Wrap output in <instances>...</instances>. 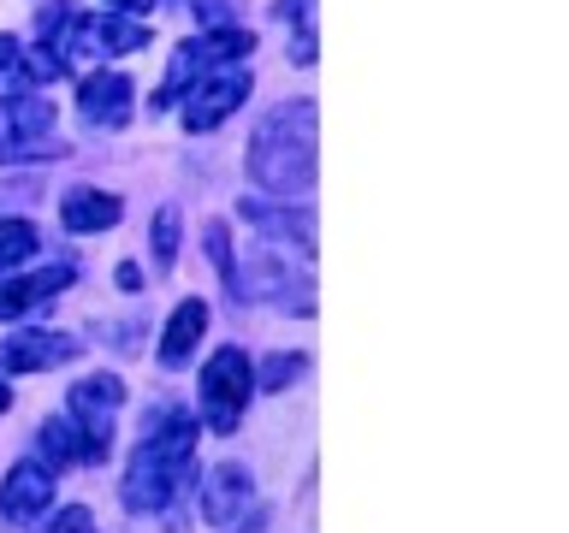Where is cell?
<instances>
[{
    "mask_svg": "<svg viewBox=\"0 0 569 533\" xmlns=\"http://www.w3.org/2000/svg\"><path fill=\"white\" fill-rule=\"evenodd\" d=\"M315 101L273 107L249 137V178L273 195H302L315 184Z\"/></svg>",
    "mask_w": 569,
    "mask_h": 533,
    "instance_id": "6da1fadb",
    "label": "cell"
},
{
    "mask_svg": "<svg viewBox=\"0 0 569 533\" xmlns=\"http://www.w3.org/2000/svg\"><path fill=\"white\" fill-rule=\"evenodd\" d=\"M196 433H202V421L172 415L154 439H142L131 474H124V510H167L178 492L196 486Z\"/></svg>",
    "mask_w": 569,
    "mask_h": 533,
    "instance_id": "7a4b0ae2",
    "label": "cell"
},
{
    "mask_svg": "<svg viewBox=\"0 0 569 533\" xmlns=\"http://www.w3.org/2000/svg\"><path fill=\"white\" fill-rule=\"evenodd\" d=\"M249 391H256L249 355L243 350H213L208 368H202V426H213V433H238V421L249 409Z\"/></svg>",
    "mask_w": 569,
    "mask_h": 533,
    "instance_id": "3957f363",
    "label": "cell"
},
{
    "mask_svg": "<svg viewBox=\"0 0 569 533\" xmlns=\"http://www.w3.org/2000/svg\"><path fill=\"white\" fill-rule=\"evenodd\" d=\"M113 409H119V380L113 373H96V380L71 385V426L83 433V456L101 462L113 451Z\"/></svg>",
    "mask_w": 569,
    "mask_h": 533,
    "instance_id": "277c9868",
    "label": "cell"
},
{
    "mask_svg": "<svg viewBox=\"0 0 569 533\" xmlns=\"http://www.w3.org/2000/svg\"><path fill=\"white\" fill-rule=\"evenodd\" d=\"M48 497H53V469L18 462L7 474V486H0V522H36V515L48 510Z\"/></svg>",
    "mask_w": 569,
    "mask_h": 533,
    "instance_id": "5b68a950",
    "label": "cell"
},
{
    "mask_svg": "<svg viewBox=\"0 0 569 533\" xmlns=\"http://www.w3.org/2000/svg\"><path fill=\"white\" fill-rule=\"evenodd\" d=\"M249 497H256L249 469L243 462H220V469L208 474V486H202V515L213 527H238V510H249Z\"/></svg>",
    "mask_w": 569,
    "mask_h": 533,
    "instance_id": "8992f818",
    "label": "cell"
},
{
    "mask_svg": "<svg viewBox=\"0 0 569 533\" xmlns=\"http://www.w3.org/2000/svg\"><path fill=\"white\" fill-rule=\"evenodd\" d=\"M243 95H249V71H243V66H238V71H220L208 89H196V95H190L184 124H190V131H213V124H220Z\"/></svg>",
    "mask_w": 569,
    "mask_h": 533,
    "instance_id": "52a82bcc",
    "label": "cell"
},
{
    "mask_svg": "<svg viewBox=\"0 0 569 533\" xmlns=\"http://www.w3.org/2000/svg\"><path fill=\"white\" fill-rule=\"evenodd\" d=\"M71 350H78V344L60 338V332H18V338L0 344V368H7V373H42V368H60Z\"/></svg>",
    "mask_w": 569,
    "mask_h": 533,
    "instance_id": "ba28073f",
    "label": "cell"
},
{
    "mask_svg": "<svg viewBox=\"0 0 569 533\" xmlns=\"http://www.w3.org/2000/svg\"><path fill=\"white\" fill-rule=\"evenodd\" d=\"M78 107H83L89 124H124V119H131V78H119V71H96V78H83Z\"/></svg>",
    "mask_w": 569,
    "mask_h": 533,
    "instance_id": "9c48e42d",
    "label": "cell"
},
{
    "mask_svg": "<svg viewBox=\"0 0 569 533\" xmlns=\"http://www.w3.org/2000/svg\"><path fill=\"white\" fill-rule=\"evenodd\" d=\"M71 284V266H42V273H30V279H0V320H18V314H30L36 302H48L53 291H66Z\"/></svg>",
    "mask_w": 569,
    "mask_h": 533,
    "instance_id": "30bf717a",
    "label": "cell"
},
{
    "mask_svg": "<svg viewBox=\"0 0 569 533\" xmlns=\"http://www.w3.org/2000/svg\"><path fill=\"white\" fill-rule=\"evenodd\" d=\"M243 220L261 225L267 238H291L297 255H315V213L309 208H267V202H243Z\"/></svg>",
    "mask_w": 569,
    "mask_h": 533,
    "instance_id": "8fae6325",
    "label": "cell"
},
{
    "mask_svg": "<svg viewBox=\"0 0 569 533\" xmlns=\"http://www.w3.org/2000/svg\"><path fill=\"white\" fill-rule=\"evenodd\" d=\"M202 326H208V302H202V296L178 302L172 320H167V332H160V362H167V368H184L190 350H196V338H202Z\"/></svg>",
    "mask_w": 569,
    "mask_h": 533,
    "instance_id": "7c38bea8",
    "label": "cell"
},
{
    "mask_svg": "<svg viewBox=\"0 0 569 533\" xmlns=\"http://www.w3.org/2000/svg\"><path fill=\"white\" fill-rule=\"evenodd\" d=\"M60 220H66V231H107V225H119V195L83 184L60 202Z\"/></svg>",
    "mask_w": 569,
    "mask_h": 533,
    "instance_id": "4fadbf2b",
    "label": "cell"
},
{
    "mask_svg": "<svg viewBox=\"0 0 569 533\" xmlns=\"http://www.w3.org/2000/svg\"><path fill=\"white\" fill-rule=\"evenodd\" d=\"M213 66V53H208V42H184L172 53V66H167V83L154 89V107H172L178 95H184V83H196L202 71Z\"/></svg>",
    "mask_w": 569,
    "mask_h": 533,
    "instance_id": "5bb4252c",
    "label": "cell"
},
{
    "mask_svg": "<svg viewBox=\"0 0 569 533\" xmlns=\"http://www.w3.org/2000/svg\"><path fill=\"white\" fill-rule=\"evenodd\" d=\"M36 439H42L48 469H53V462H89V456H83V433L71 426V415H53V421H42V433H36Z\"/></svg>",
    "mask_w": 569,
    "mask_h": 533,
    "instance_id": "9a60e30c",
    "label": "cell"
},
{
    "mask_svg": "<svg viewBox=\"0 0 569 533\" xmlns=\"http://www.w3.org/2000/svg\"><path fill=\"white\" fill-rule=\"evenodd\" d=\"M36 249H42V238H36L30 220H0V273H12V266L30 261Z\"/></svg>",
    "mask_w": 569,
    "mask_h": 533,
    "instance_id": "2e32d148",
    "label": "cell"
},
{
    "mask_svg": "<svg viewBox=\"0 0 569 533\" xmlns=\"http://www.w3.org/2000/svg\"><path fill=\"white\" fill-rule=\"evenodd\" d=\"M154 261L160 266L178 261V208H160L154 213Z\"/></svg>",
    "mask_w": 569,
    "mask_h": 533,
    "instance_id": "e0dca14e",
    "label": "cell"
},
{
    "mask_svg": "<svg viewBox=\"0 0 569 533\" xmlns=\"http://www.w3.org/2000/svg\"><path fill=\"white\" fill-rule=\"evenodd\" d=\"M291 24H297V66H315V0H297Z\"/></svg>",
    "mask_w": 569,
    "mask_h": 533,
    "instance_id": "ac0fdd59",
    "label": "cell"
},
{
    "mask_svg": "<svg viewBox=\"0 0 569 533\" xmlns=\"http://www.w3.org/2000/svg\"><path fill=\"white\" fill-rule=\"evenodd\" d=\"M60 71H66V60H60L53 48H30V53H24V78H30V83H53Z\"/></svg>",
    "mask_w": 569,
    "mask_h": 533,
    "instance_id": "d6986e66",
    "label": "cell"
},
{
    "mask_svg": "<svg viewBox=\"0 0 569 533\" xmlns=\"http://www.w3.org/2000/svg\"><path fill=\"white\" fill-rule=\"evenodd\" d=\"M42 533H101V527H96V510H83V504H66V510L53 515V522H48Z\"/></svg>",
    "mask_w": 569,
    "mask_h": 533,
    "instance_id": "ffe728a7",
    "label": "cell"
},
{
    "mask_svg": "<svg viewBox=\"0 0 569 533\" xmlns=\"http://www.w3.org/2000/svg\"><path fill=\"white\" fill-rule=\"evenodd\" d=\"M297 368H302V355H273V362H267V373H261V391H279Z\"/></svg>",
    "mask_w": 569,
    "mask_h": 533,
    "instance_id": "44dd1931",
    "label": "cell"
},
{
    "mask_svg": "<svg viewBox=\"0 0 569 533\" xmlns=\"http://www.w3.org/2000/svg\"><path fill=\"white\" fill-rule=\"evenodd\" d=\"M18 149V137H12V119H7V101H0V160H7Z\"/></svg>",
    "mask_w": 569,
    "mask_h": 533,
    "instance_id": "7402d4cb",
    "label": "cell"
},
{
    "mask_svg": "<svg viewBox=\"0 0 569 533\" xmlns=\"http://www.w3.org/2000/svg\"><path fill=\"white\" fill-rule=\"evenodd\" d=\"M12 66H18V42H12L7 30H0V71H12Z\"/></svg>",
    "mask_w": 569,
    "mask_h": 533,
    "instance_id": "603a6c76",
    "label": "cell"
},
{
    "mask_svg": "<svg viewBox=\"0 0 569 533\" xmlns=\"http://www.w3.org/2000/svg\"><path fill=\"white\" fill-rule=\"evenodd\" d=\"M119 284H124V291H137V284H142V266L124 261V266H119Z\"/></svg>",
    "mask_w": 569,
    "mask_h": 533,
    "instance_id": "cb8c5ba5",
    "label": "cell"
},
{
    "mask_svg": "<svg viewBox=\"0 0 569 533\" xmlns=\"http://www.w3.org/2000/svg\"><path fill=\"white\" fill-rule=\"evenodd\" d=\"M113 7H124V12H149V0H113Z\"/></svg>",
    "mask_w": 569,
    "mask_h": 533,
    "instance_id": "d4e9b609",
    "label": "cell"
},
{
    "mask_svg": "<svg viewBox=\"0 0 569 533\" xmlns=\"http://www.w3.org/2000/svg\"><path fill=\"white\" fill-rule=\"evenodd\" d=\"M7 403H12V391H7V380H0V415H7Z\"/></svg>",
    "mask_w": 569,
    "mask_h": 533,
    "instance_id": "484cf974",
    "label": "cell"
}]
</instances>
